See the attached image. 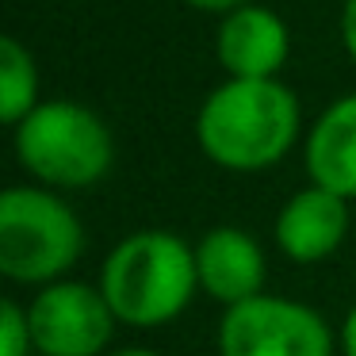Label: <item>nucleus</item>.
Masks as SVG:
<instances>
[{"instance_id":"obj_1","label":"nucleus","mask_w":356,"mask_h":356,"mask_svg":"<svg viewBox=\"0 0 356 356\" xmlns=\"http://www.w3.org/2000/svg\"><path fill=\"white\" fill-rule=\"evenodd\" d=\"M299 100L280 81H226L195 115V142L230 172H261L284 161L299 138Z\"/></svg>"},{"instance_id":"obj_13","label":"nucleus","mask_w":356,"mask_h":356,"mask_svg":"<svg viewBox=\"0 0 356 356\" xmlns=\"http://www.w3.org/2000/svg\"><path fill=\"white\" fill-rule=\"evenodd\" d=\"M341 42L356 65V0H345V8H341Z\"/></svg>"},{"instance_id":"obj_6","label":"nucleus","mask_w":356,"mask_h":356,"mask_svg":"<svg viewBox=\"0 0 356 356\" xmlns=\"http://www.w3.org/2000/svg\"><path fill=\"white\" fill-rule=\"evenodd\" d=\"M27 318L42 356H104L119 325L104 291L85 280H58L39 287Z\"/></svg>"},{"instance_id":"obj_14","label":"nucleus","mask_w":356,"mask_h":356,"mask_svg":"<svg viewBox=\"0 0 356 356\" xmlns=\"http://www.w3.org/2000/svg\"><path fill=\"white\" fill-rule=\"evenodd\" d=\"M341 353L345 356H356V307L345 314V322H341Z\"/></svg>"},{"instance_id":"obj_11","label":"nucleus","mask_w":356,"mask_h":356,"mask_svg":"<svg viewBox=\"0 0 356 356\" xmlns=\"http://www.w3.org/2000/svg\"><path fill=\"white\" fill-rule=\"evenodd\" d=\"M39 108V70L19 39H0V119L16 131Z\"/></svg>"},{"instance_id":"obj_2","label":"nucleus","mask_w":356,"mask_h":356,"mask_svg":"<svg viewBox=\"0 0 356 356\" xmlns=\"http://www.w3.org/2000/svg\"><path fill=\"white\" fill-rule=\"evenodd\" d=\"M100 291L123 325H169L200 291L195 249L169 230H138L108 253L100 268Z\"/></svg>"},{"instance_id":"obj_7","label":"nucleus","mask_w":356,"mask_h":356,"mask_svg":"<svg viewBox=\"0 0 356 356\" xmlns=\"http://www.w3.org/2000/svg\"><path fill=\"white\" fill-rule=\"evenodd\" d=\"M287 50H291L287 24L264 4H241L226 12L215 31L218 65L234 81H276Z\"/></svg>"},{"instance_id":"obj_5","label":"nucleus","mask_w":356,"mask_h":356,"mask_svg":"<svg viewBox=\"0 0 356 356\" xmlns=\"http://www.w3.org/2000/svg\"><path fill=\"white\" fill-rule=\"evenodd\" d=\"M333 330L314 307L284 295H257L218 322V356H333Z\"/></svg>"},{"instance_id":"obj_4","label":"nucleus","mask_w":356,"mask_h":356,"mask_svg":"<svg viewBox=\"0 0 356 356\" xmlns=\"http://www.w3.org/2000/svg\"><path fill=\"white\" fill-rule=\"evenodd\" d=\"M85 253L77 211L50 188H8L0 195V272L12 284H58Z\"/></svg>"},{"instance_id":"obj_3","label":"nucleus","mask_w":356,"mask_h":356,"mask_svg":"<svg viewBox=\"0 0 356 356\" xmlns=\"http://www.w3.org/2000/svg\"><path fill=\"white\" fill-rule=\"evenodd\" d=\"M16 161L39 188H92L115 161V138L92 108L77 100H42L12 131Z\"/></svg>"},{"instance_id":"obj_10","label":"nucleus","mask_w":356,"mask_h":356,"mask_svg":"<svg viewBox=\"0 0 356 356\" xmlns=\"http://www.w3.org/2000/svg\"><path fill=\"white\" fill-rule=\"evenodd\" d=\"M310 184L356 200V92L333 100L307 134Z\"/></svg>"},{"instance_id":"obj_15","label":"nucleus","mask_w":356,"mask_h":356,"mask_svg":"<svg viewBox=\"0 0 356 356\" xmlns=\"http://www.w3.org/2000/svg\"><path fill=\"white\" fill-rule=\"evenodd\" d=\"M184 4H192V8H200V12H234V8H241V4H249V0H184Z\"/></svg>"},{"instance_id":"obj_12","label":"nucleus","mask_w":356,"mask_h":356,"mask_svg":"<svg viewBox=\"0 0 356 356\" xmlns=\"http://www.w3.org/2000/svg\"><path fill=\"white\" fill-rule=\"evenodd\" d=\"M35 337H31V318L27 307L16 299L0 302V356H31Z\"/></svg>"},{"instance_id":"obj_16","label":"nucleus","mask_w":356,"mask_h":356,"mask_svg":"<svg viewBox=\"0 0 356 356\" xmlns=\"http://www.w3.org/2000/svg\"><path fill=\"white\" fill-rule=\"evenodd\" d=\"M104 356H157L154 348H115V353H104Z\"/></svg>"},{"instance_id":"obj_9","label":"nucleus","mask_w":356,"mask_h":356,"mask_svg":"<svg viewBox=\"0 0 356 356\" xmlns=\"http://www.w3.org/2000/svg\"><path fill=\"white\" fill-rule=\"evenodd\" d=\"M348 234V200L307 184L280 207L276 215V245L295 264L330 261Z\"/></svg>"},{"instance_id":"obj_8","label":"nucleus","mask_w":356,"mask_h":356,"mask_svg":"<svg viewBox=\"0 0 356 356\" xmlns=\"http://www.w3.org/2000/svg\"><path fill=\"white\" fill-rule=\"evenodd\" d=\"M195 276L207 299L230 310L245 299L264 295V276H268L264 249L257 245L253 234L238 226H215L195 245Z\"/></svg>"}]
</instances>
